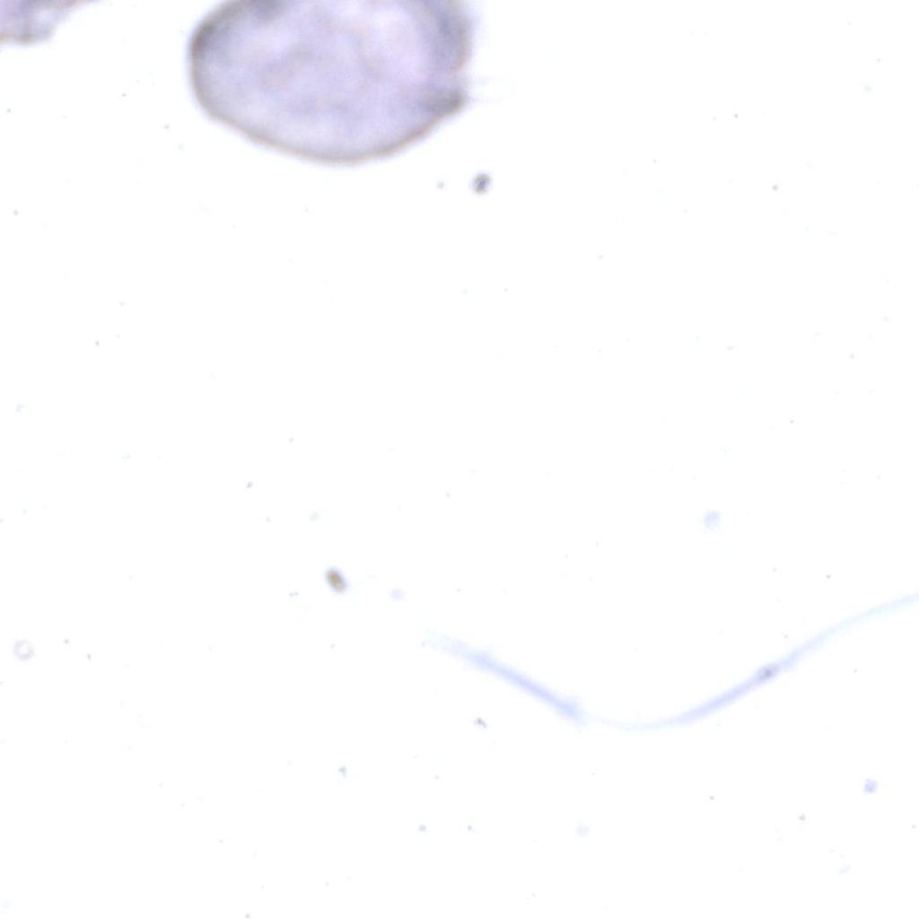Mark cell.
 <instances>
[{"instance_id": "cell-1", "label": "cell", "mask_w": 919, "mask_h": 919, "mask_svg": "<svg viewBox=\"0 0 919 919\" xmlns=\"http://www.w3.org/2000/svg\"><path fill=\"white\" fill-rule=\"evenodd\" d=\"M194 97L212 120L298 159L395 155L458 115L465 57L432 0H229L193 30Z\"/></svg>"}, {"instance_id": "cell-2", "label": "cell", "mask_w": 919, "mask_h": 919, "mask_svg": "<svg viewBox=\"0 0 919 919\" xmlns=\"http://www.w3.org/2000/svg\"><path fill=\"white\" fill-rule=\"evenodd\" d=\"M691 331L693 332V334H689V336H692V338H689V340H690L691 342H693L694 344H696H696H699V343H700V340H701L700 335H697V334L696 333V329H694V330H691Z\"/></svg>"}]
</instances>
